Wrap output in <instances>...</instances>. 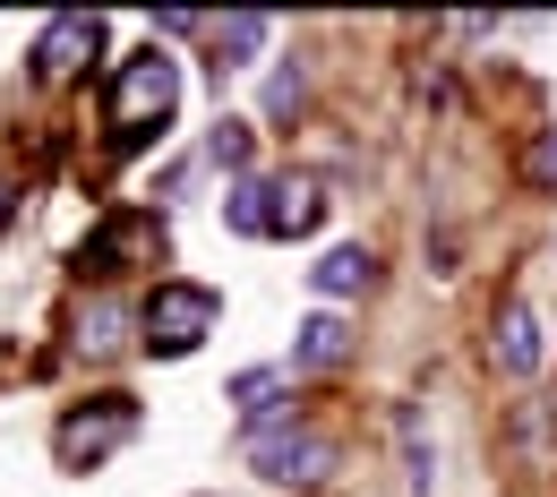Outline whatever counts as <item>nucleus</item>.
<instances>
[{"label": "nucleus", "instance_id": "nucleus-1", "mask_svg": "<svg viewBox=\"0 0 557 497\" xmlns=\"http://www.w3.org/2000/svg\"><path fill=\"white\" fill-rule=\"evenodd\" d=\"M172 103H181V61L154 52V44L129 52V61L112 70V129H121V154H138L146 138H163Z\"/></svg>", "mask_w": 557, "mask_h": 497}, {"label": "nucleus", "instance_id": "nucleus-2", "mask_svg": "<svg viewBox=\"0 0 557 497\" xmlns=\"http://www.w3.org/2000/svg\"><path fill=\"white\" fill-rule=\"evenodd\" d=\"M214 318H223V291H207V284H181V275H163V284L146 291V309H138V326H146V352H163V360L198 352V344L214 335Z\"/></svg>", "mask_w": 557, "mask_h": 497}, {"label": "nucleus", "instance_id": "nucleus-3", "mask_svg": "<svg viewBox=\"0 0 557 497\" xmlns=\"http://www.w3.org/2000/svg\"><path fill=\"white\" fill-rule=\"evenodd\" d=\"M344 455H335V437H318V428H258L249 437V472L258 481H275V489H309V481H326Z\"/></svg>", "mask_w": 557, "mask_h": 497}, {"label": "nucleus", "instance_id": "nucleus-4", "mask_svg": "<svg viewBox=\"0 0 557 497\" xmlns=\"http://www.w3.org/2000/svg\"><path fill=\"white\" fill-rule=\"evenodd\" d=\"M138 437V403L129 395H95L86 412H70V421L52 428V455L70 463V472H86V463H103L112 446H129Z\"/></svg>", "mask_w": 557, "mask_h": 497}, {"label": "nucleus", "instance_id": "nucleus-5", "mask_svg": "<svg viewBox=\"0 0 557 497\" xmlns=\"http://www.w3.org/2000/svg\"><path fill=\"white\" fill-rule=\"evenodd\" d=\"M488 352L506 377H541L549 369V344H541V318H532V300H506L497 309V326H488Z\"/></svg>", "mask_w": 557, "mask_h": 497}, {"label": "nucleus", "instance_id": "nucleus-6", "mask_svg": "<svg viewBox=\"0 0 557 497\" xmlns=\"http://www.w3.org/2000/svg\"><path fill=\"white\" fill-rule=\"evenodd\" d=\"M103 44V17H86V9H70V17H52L44 35H35V77H70L86 52Z\"/></svg>", "mask_w": 557, "mask_h": 497}, {"label": "nucleus", "instance_id": "nucleus-7", "mask_svg": "<svg viewBox=\"0 0 557 497\" xmlns=\"http://www.w3.org/2000/svg\"><path fill=\"white\" fill-rule=\"evenodd\" d=\"M232 403H240L249 437H258V428H283V412H292V369H240V377H232Z\"/></svg>", "mask_w": 557, "mask_h": 497}, {"label": "nucleus", "instance_id": "nucleus-8", "mask_svg": "<svg viewBox=\"0 0 557 497\" xmlns=\"http://www.w3.org/2000/svg\"><path fill=\"white\" fill-rule=\"evenodd\" d=\"M267 35H275V17H258V9L214 17V77H223V70H249V61L267 52Z\"/></svg>", "mask_w": 557, "mask_h": 497}, {"label": "nucleus", "instance_id": "nucleus-9", "mask_svg": "<svg viewBox=\"0 0 557 497\" xmlns=\"http://www.w3.org/2000/svg\"><path fill=\"white\" fill-rule=\"evenodd\" d=\"M309 284H318V300H351V291L377 284V258H369L360 240H344V249H326V258L309 266Z\"/></svg>", "mask_w": 557, "mask_h": 497}, {"label": "nucleus", "instance_id": "nucleus-10", "mask_svg": "<svg viewBox=\"0 0 557 497\" xmlns=\"http://www.w3.org/2000/svg\"><path fill=\"white\" fill-rule=\"evenodd\" d=\"M351 360V326L335 309H318L309 326H300V344H292V369H344Z\"/></svg>", "mask_w": 557, "mask_h": 497}, {"label": "nucleus", "instance_id": "nucleus-11", "mask_svg": "<svg viewBox=\"0 0 557 497\" xmlns=\"http://www.w3.org/2000/svg\"><path fill=\"white\" fill-rule=\"evenodd\" d=\"M223 223H232L240 240H267V232H275V181H258V172H249V181H232Z\"/></svg>", "mask_w": 557, "mask_h": 497}, {"label": "nucleus", "instance_id": "nucleus-12", "mask_svg": "<svg viewBox=\"0 0 557 497\" xmlns=\"http://www.w3.org/2000/svg\"><path fill=\"white\" fill-rule=\"evenodd\" d=\"M121 344H129V309L121 300H86L77 309V352L103 360V352H121Z\"/></svg>", "mask_w": 557, "mask_h": 497}, {"label": "nucleus", "instance_id": "nucleus-13", "mask_svg": "<svg viewBox=\"0 0 557 497\" xmlns=\"http://www.w3.org/2000/svg\"><path fill=\"white\" fill-rule=\"evenodd\" d=\"M318 214H326V189L309 172H283L275 181V232H318Z\"/></svg>", "mask_w": 557, "mask_h": 497}, {"label": "nucleus", "instance_id": "nucleus-14", "mask_svg": "<svg viewBox=\"0 0 557 497\" xmlns=\"http://www.w3.org/2000/svg\"><path fill=\"white\" fill-rule=\"evenodd\" d=\"M138 240H146V223H138V214H121V223H103V232H95V240L77 249V275H112V258H129Z\"/></svg>", "mask_w": 557, "mask_h": 497}, {"label": "nucleus", "instance_id": "nucleus-15", "mask_svg": "<svg viewBox=\"0 0 557 497\" xmlns=\"http://www.w3.org/2000/svg\"><path fill=\"white\" fill-rule=\"evenodd\" d=\"M207 163H223L232 181H249V121H214L207 129Z\"/></svg>", "mask_w": 557, "mask_h": 497}, {"label": "nucleus", "instance_id": "nucleus-16", "mask_svg": "<svg viewBox=\"0 0 557 497\" xmlns=\"http://www.w3.org/2000/svg\"><path fill=\"white\" fill-rule=\"evenodd\" d=\"M404 463H412V472H404V481H412V497L437 489V455L420 446V412H404Z\"/></svg>", "mask_w": 557, "mask_h": 497}, {"label": "nucleus", "instance_id": "nucleus-17", "mask_svg": "<svg viewBox=\"0 0 557 497\" xmlns=\"http://www.w3.org/2000/svg\"><path fill=\"white\" fill-rule=\"evenodd\" d=\"M523 181H532V189H549V198H557V129H541V138L523 146Z\"/></svg>", "mask_w": 557, "mask_h": 497}, {"label": "nucleus", "instance_id": "nucleus-18", "mask_svg": "<svg viewBox=\"0 0 557 497\" xmlns=\"http://www.w3.org/2000/svg\"><path fill=\"white\" fill-rule=\"evenodd\" d=\"M300 95H309V86H300V70H283L275 86H267V112H275V121H292V112H300Z\"/></svg>", "mask_w": 557, "mask_h": 497}, {"label": "nucleus", "instance_id": "nucleus-19", "mask_svg": "<svg viewBox=\"0 0 557 497\" xmlns=\"http://www.w3.org/2000/svg\"><path fill=\"white\" fill-rule=\"evenodd\" d=\"M9 214H17V198H9V189H0V223H9Z\"/></svg>", "mask_w": 557, "mask_h": 497}]
</instances>
